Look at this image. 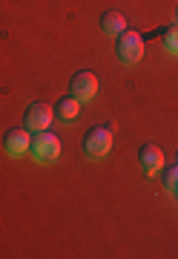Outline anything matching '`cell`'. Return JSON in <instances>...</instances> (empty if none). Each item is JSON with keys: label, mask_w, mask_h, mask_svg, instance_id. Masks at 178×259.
Instances as JSON below:
<instances>
[{"label": "cell", "mask_w": 178, "mask_h": 259, "mask_svg": "<svg viewBox=\"0 0 178 259\" xmlns=\"http://www.w3.org/2000/svg\"><path fill=\"white\" fill-rule=\"evenodd\" d=\"M115 52L124 64H138L144 58V37L135 32V29H127L118 35V44H115Z\"/></svg>", "instance_id": "3"}, {"label": "cell", "mask_w": 178, "mask_h": 259, "mask_svg": "<svg viewBox=\"0 0 178 259\" xmlns=\"http://www.w3.org/2000/svg\"><path fill=\"white\" fill-rule=\"evenodd\" d=\"M164 47H167L169 55H178V23L164 32Z\"/></svg>", "instance_id": "11"}, {"label": "cell", "mask_w": 178, "mask_h": 259, "mask_svg": "<svg viewBox=\"0 0 178 259\" xmlns=\"http://www.w3.org/2000/svg\"><path fill=\"white\" fill-rule=\"evenodd\" d=\"M161 182H164V187H167L169 193H175V190H178V164L164 167V176H161Z\"/></svg>", "instance_id": "10"}, {"label": "cell", "mask_w": 178, "mask_h": 259, "mask_svg": "<svg viewBox=\"0 0 178 259\" xmlns=\"http://www.w3.org/2000/svg\"><path fill=\"white\" fill-rule=\"evenodd\" d=\"M52 118H55V110H52L49 104H43V101L29 104V110H26V130H29V133H43V130H49Z\"/></svg>", "instance_id": "4"}, {"label": "cell", "mask_w": 178, "mask_h": 259, "mask_svg": "<svg viewBox=\"0 0 178 259\" xmlns=\"http://www.w3.org/2000/svg\"><path fill=\"white\" fill-rule=\"evenodd\" d=\"M29 147H32V136H29V130L23 127H12L6 136H3V150L9 153L12 158H20V156H26Z\"/></svg>", "instance_id": "5"}, {"label": "cell", "mask_w": 178, "mask_h": 259, "mask_svg": "<svg viewBox=\"0 0 178 259\" xmlns=\"http://www.w3.org/2000/svg\"><path fill=\"white\" fill-rule=\"evenodd\" d=\"M175 193H178V190H175Z\"/></svg>", "instance_id": "13"}, {"label": "cell", "mask_w": 178, "mask_h": 259, "mask_svg": "<svg viewBox=\"0 0 178 259\" xmlns=\"http://www.w3.org/2000/svg\"><path fill=\"white\" fill-rule=\"evenodd\" d=\"M101 26H103V32L106 35H121V32H127V18H124L121 12H103V18H101Z\"/></svg>", "instance_id": "9"}, {"label": "cell", "mask_w": 178, "mask_h": 259, "mask_svg": "<svg viewBox=\"0 0 178 259\" xmlns=\"http://www.w3.org/2000/svg\"><path fill=\"white\" fill-rule=\"evenodd\" d=\"M175 20H178V9H175Z\"/></svg>", "instance_id": "12"}, {"label": "cell", "mask_w": 178, "mask_h": 259, "mask_svg": "<svg viewBox=\"0 0 178 259\" xmlns=\"http://www.w3.org/2000/svg\"><path fill=\"white\" fill-rule=\"evenodd\" d=\"M112 141H115L112 127H92L84 136V153L89 158H103V156H109Z\"/></svg>", "instance_id": "2"}, {"label": "cell", "mask_w": 178, "mask_h": 259, "mask_svg": "<svg viewBox=\"0 0 178 259\" xmlns=\"http://www.w3.org/2000/svg\"><path fill=\"white\" fill-rule=\"evenodd\" d=\"M72 95H75L78 101H92L95 95H98V78L92 72H78L72 78Z\"/></svg>", "instance_id": "6"}, {"label": "cell", "mask_w": 178, "mask_h": 259, "mask_svg": "<svg viewBox=\"0 0 178 259\" xmlns=\"http://www.w3.org/2000/svg\"><path fill=\"white\" fill-rule=\"evenodd\" d=\"M29 153H32V156H35V161H40V164H52V161L61 156V139H57L55 133H49V130L35 133Z\"/></svg>", "instance_id": "1"}, {"label": "cell", "mask_w": 178, "mask_h": 259, "mask_svg": "<svg viewBox=\"0 0 178 259\" xmlns=\"http://www.w3.org/2000/svg\"><path fill=\"white\" fill-rule=\"evenodd\" d=\"M138 161H141V167H144L147 176H155L161 167H164V150H161L158 144H144L141 153H138Z\"/></svg>", "instance_id": "7"}, {"label": "cell", "mask_w": 178, "mask_h": 259, "mask_svg": "<svg viewBox=\"0 0 178 259\" xmlns=\"http://www.w3.org/2000/svg\"><path fill=\"white\" fill-rule=\"evenodd\" d=\"M78 115H81V101H78L75 95H64V98L55 104V118H61V121H75Z\"/></svg>", "instance_id": "8"}]
</instances>
